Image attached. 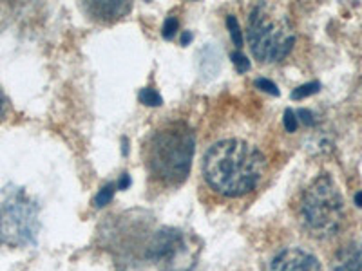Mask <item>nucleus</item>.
<instances>
[{"label": "nucleus", "instance_id": "nucleus-1", "mask_svg": "<svg viewBox=\"0 0 362 271\" xmlns=\"http://www.w3.org/2000/svg\"><path fill=\"white\" fill-rule=\"evenodd\" d=\"M264 172L259 148L241 140L212 145L203 157V176L212 190L226 198H239L257 186Z\"/></svg>", "mask_w": 362, "mask_h": 271}, {"label": "nucleus", "instance_id": "nucleus-2", "mask_svg": "<svg viewBox=\"0 0 362 271\" xmlns=\"http://www.w3.org/2000/svg\"><path fill=\"white\" fill-rule=\"evenodd\" d=\"M196 136L185 121H170L156 128L145 143L148 174L165 186H180L192 167Z\"/></svg>", "mask_w": 362, "mask_h": 271}, {"label": "nucleus", "instance_id": "nucleus-3", "mask_svg": "<svg viewBox=\"0 0 362 271\" xmlns=\"http://www.w3.org/2000/svg\"><path fill=\"white\" fill-rule=\"evenodd\" d=\"M297 217L303 230L317 241H328L341 234L346 222V206L332 176L321 174L310 183L297 205Z\"/></svg>", "mask_w": 362, "mask_h": 271}, {"label": "nucleus", "instance_id": "nucleus-4", "mask_svg": "<svg viewBox=\"0 0 362 271\" xmlns=\"http://www.w3.org/2000/svg\"><path fill=\"white\" fill-rule=\"evenodd\" d=\"M248 45L261 64L281 62L296 44L292 22L283 6L261 2L252 9L247 28Z\"/></svg>", "mask_w": 362, "mask_h": 271}, {"label": "nucleus", "instance_id": "nucleus-5", "mask_svg": "<svg viewBox=\"0 0 362 271\" xmlns=\"http://www.w3.org/2000/svg\"><path fill=\"white\" fill-rule=\"evenodd\" d=\"M38 228V206L25 190L18 186L0 190V244L28 246L37 237Z\"/></svg>", "mask_w": 362, "mask_h": 271}, {"label": "nucleus", "instance_id": "nucleus-6", "mask_svg": "<svg viewBox=\"0 0 362 271\" xmlns=\"http://www.w3.org/2000/svg\"><path fill=\"white\" fill-rule=\"evenodd\" d=\"M270 271H322L317 257L303 248H286L272 259Z\"/></svg>", "mask_w": 362, "mask_h": 271}, {"label": "nucleus", "instance_id": "nucleus-7", "mask_svg": "<svg viewBox=\"0 0 362 271\" xmlns=\"http://www.w3.org/2000/svg\"><path fill=\"white\" fill-rule=\"evenodd\" d=\"M131 2H83L82 9L89 15L93 20L100 22V24H115V22L122 20V18L131 11Z\"/></svg>", "mask_w": 362, "mask_h": 271}, {"label": "nucleus", "instance_id": "nucleus-8", "mask_svg": "<svg viewBox=\"0 0 362 271\" xmlns=\"http://www.w3.org/2000/svg\"><path fill=\"white\" fill-rule=\"evenodd\" d=\"M332 271H362V243L342 246L332 260Z\"/></svg>", "mask_w": 362, "mask_h": 271}, {"label": "nucleus", "instance_id": "nucleus-9", "mask_svg": "<svg viewBox=\"0 0 362 271\" xmlns=\"http://www.w3.org/2000/svg\"><path fill=\"white\" fill-rule=\"evenodd\" d=\"M138 98H140L141 103L148 105V107H160L161 103H163L161 96L158 95V92L153 89V87H144V89L140 90V95H138Z\"/></svg>", "mask_w": 362, "mask_h": 271}, {"label": "nucleus", "instance_id": "nucleus-10", "mask_svg": "<svg viewBox=\"0 0 362 271\" xmlns=\"http://www.w3.org/2000/svg\"><path fill=\"white\" fill-rule=\"evenodd\" d=\"M116 192V185L115 183H107V185L103 186L102 190H100L98 193H96L95 198V206H98V208H103L105 205H109L112 199V195H115Z\"/></svg>", "mask_w": 362, "mask_h": 271}, {"label": "nucleus", "instance_id": "nucleus-11", "mask_svg": "<svg viewBox=\"0 0 362 271\" xmlns=\"http://www.w3.org/2000/svg\"><path fill=\"white\" fill-rule=\"evenodd\" d=\"M319 90H321V83H319V82L305 83V85L297 87V89L293 90V92H292V98H293V100L306 98V96L315 95V92H319Z\"/></svg>", "mask_w": 362, "mask_h": 271}, {"label": "nucleus", "instance_id": "nucleus-12", "mask_svg": "<svg viewBox=\"0 0 362 271\" xmlns=\"http://www.w3.org/2000/svg\"><path fill=\"white\" fill-rule=\"evenodd\" d=\"M226 25L230 29V35H232V40H234L235 47H241L243 45V35H241V28L238 24V18L234 15L230 17H226Z\"/></svg>", "mask_w": 362, "mask_h": 271}, {"label": "nucleus", "instance_id": "nucleus-13", "mask_svg": "<svg viewBox=\"0 0 362 271\" xmlns=\"http://www.w3.org/2000/svg\"><path fill=\"white\" fill-rule=\"evenodd\" d=\"M283 124H284V128H286V132H296L297 131V125H299V121H297L296 112H293L292 109H286V111H284Z\"/></svg>", "mask_w": 362, "mask_h": 271}, {"label": "nucleus", "instance_id": "nucleus-14", "mask_svg": "<svg viewBox=\"0 0 362 271\" xmlns=\"http://www.w3.org/2000/svg\"><path fill=\"white\" fill-rule=\"evenodd\" d=\"M232 62L235 64V69H238L239 73H247V71L250 69V62H248L247 56H245L243 53H239V51L232 53Z\"/></svg>", "mask_w": 362, "mask_h": 271}, {"label": "nucleus", "instance_id": "nucleus-15", "mask_svg": "<svg viewBox=\"0 0 362 271\" xmlns=\"http://www.w3.org/2000/svg\"><path fill=\"white\" fill-rule=\"evenodd\" d=\"M177 29H180V22H177V18L169 17L163 24V38H174Z\"/></svg>", "mask_w": 362, "mask_h": 271}, {"label": "nucleus", "instance_id": "nucleus-16", "mask_svg": "<svg viewBox=\"0 0 362 271\" xmlns=\"http://www.w3.org/2000/svg\"><path fill=\"white\" fill-rule=\"evenodd\" d=\"M255 87H259L261 90H264V92H270V95H274V96L279 95V89H277L276 83L270 82V80H267V78L255 80Z\"/></svg>", "mask_w": 362, "mask_h": 271}, {"label": "nucleus", "instance_id": "nucleus-17", "mask_svg": "<svg viewBox=\"0 0 362 271\" xmlns=\"http://www.w3.org/2000/svg\"><path fill=\"white\" fill-rule=\"evenodd\" d=\"M297 116H299L300 118V121H303V124L305 125H313V116H312V112L308 111V109H300L299 112H297Z\"/></svg>", "mask_w": 362, "mask_h": 271}, {"label": "nucleus", "instance_id": "nucleus-18", "mask_svg": "<svg viewBox=\"0 0 362 271\" xmlns=\"http://www.w3.org/2000/svg\"><path fill=\"white\" fill-rule=\"evenodd\" d=\"M6 111H8V100H6L4 90L0 89V121H2V119H4Z\"/></svg>", "mask_w": 362, "mask_h": 271}, {"label": "nucleus", "instance_id": "nucleus-19", "mask_svg": "<svg viewBox=\"0 0 362 271\" xmlns=\"http://www.w3.org/2000/svg\"><path fill=\"white\" fill-rule=\"evenodd\" d=\"M129 186H131V177H129V174H122V177H119L116 188L125 190V188H129Z\"/></svg>", "mask_w": 362, "mask_h": 271}, {"label": "nucleus", "instance_id": "nucleus-20", "mask_svg": "<svg viewBox=\"0 0 362 271\" xmlns=\"http://www.w3.org/2000/svg\"><path fill=\"white\" fill-rule=\"evenodd\" d=\"M355 205H357L358 208H362V190L355 193Z\"/></svg>", "mask_w": 362, "mask_h": 271}, {"label": "nucleus", "instance_id": "nucleus-21", "mask_svg": "<svg viewBox=\"0 0 362 271\" xmlns=\"http://www.w3.org/2000/svg\"><path fill=\"white\" fill-rule=\"evenodd\" d=\"M190 40H192V35H190V33H185L183 37H181V44H183V45L189 44Z\"/></svg>", "mask_w": 362, "mask_h": 271}]
</instances>
